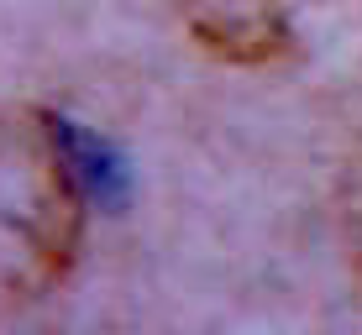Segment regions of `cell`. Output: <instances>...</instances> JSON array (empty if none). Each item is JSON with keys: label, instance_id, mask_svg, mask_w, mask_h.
<instances>
[{"label": "cell", "instance_id": "7a4b0ae2", "mask_svg": "<svg viewBox=\"0 0 362 335\" xmlns=\"http://www.w3.org/2000/svg\"><path fill=\"white\" fill-rule=\"evenodd\" d=\"M346 241H352V262L362 267V152L346 173Z\"/></svg>", "mask_w": 362, "mask_h": 335}, {"label": "cell", "instance_id": "6da1fadb", "mask_svg": "<svg viewBox=\"0 0 362 335\" xmlns=\"http://www.w3.org/2000/svg\"><path fill=\"white\" fill-rule=\"evenodd\" d=\"M189 6L194 37L231 63H268V58H284L294 42L289 16L268 0H189Z\"/></svg>", "mask_w": 362, "mask_h": 335}]
</instances>
